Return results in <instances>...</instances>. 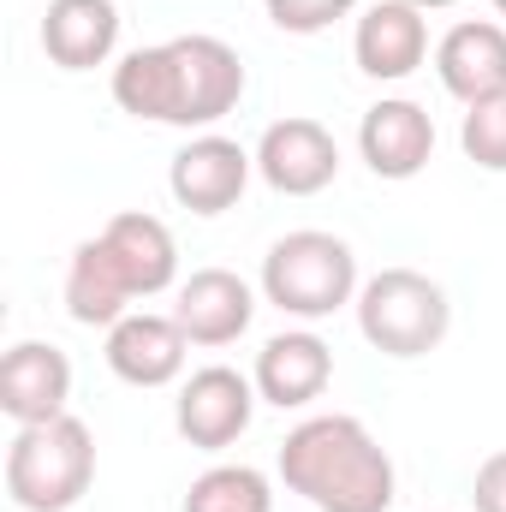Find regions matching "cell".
I'll return each instance as SVG.
<instances>
[{
  "mask_svg": "<svg viewBox=\"0 0 506 512\" xmlns=\"http://www.w3.org/2000/svg\"><path fill=\"white\" fill-rule=\"evenodd\" d=\"M96 477V441L78 417L24 423L6 447V495L24 512H66Z\"/></svg>",
  "mask_w": 506,
  "mask_h": 512,
  "instance_id": "obj_1",
  "label": "cell"
},
{
  "mask_svg": "<svg viewBox=\"0 0 506 512\" xmlns=\"http://www.w3.org/2000/svg\"><path fill=\"white\" fill-rule=\"evenodd\" d=\"M447 322H453L447 292L429 274H417V268H381L376 280L364 286V298H358V328L387 358L435 352L447 340Z\"/></svg>",
  "mask_w": 506,
  "mask_h": 512,
  "instance_id": "obj_2",
  "label": "cell"
},
{
  "mask_svg": "<svg viewBox=\"0 0 506 512\" xmlns=\"http://www.w3.org/2000/svg\"><path fill=\"white\" fill-rule=\"evenodd\" d=\"M352 286H358V262L352 245L334 233H286L262 256V292L292 316H334L352 298Z\"/></svg>",
  "mask_w": 506,
  "mask_h": 512,
  "instance_id": "obj_3",
  "label": "cell"
},
{
  "mask_svg": "<svg viewBox=\"0 0 506 512\" xmlns=\"http://www.w3.org/2000/svg\"><path fill=\"white\" fill-rule=\"evenodd\" d=\"M173 78H179L173 126H215L245 96V60L221 36H179L173 42Z\"/></svg>",
  "mask_w": 506,
  "mask_h": 512,
  "instance_id": "obj_4",
  "label": "cell"
},
{
  "mask_svg": "<svg viewBox=\"0 0 506 512\" xmlns=\"http://www.w3.org/2000/svg\"><path fill=\"white\" fill-rule=\"evenodd\" d=\"M256 167H262V179H268L274 191H286V197H316V191L334 185V173H340V143L328 137L322 120L292 114V120H274V126L262 131Z\"/></svg>",
  "mask_w": 506,
  "mask_h": 512,
  "instance_id": "obj_5",
  "label": "cell"
},
{
  "mask_svg": "<svg viewBox=\"0 0 506 512\" xmlns=\"http://www.w3.org/2000/svg\"><path fill=\"white\" fill-rule=\"evenodd\" d=\"M370 447V429L358 423V417H310V423H298L292 435H286V447H280V477H286V489L292 495H322L358 453Z\"/></svg>",
  "mask_w": 506,
  "mask_h": 512,
  "instance_id": "obj_6",
  "label": "cell"
},
{
  "mask_svg": "<svg viewBox=\"0 0 506 512\" xmlns=\"http://www.w3.org/2000/svg\"><path fill=\"white\" fill-rule=\"evenodd\" d=\"M251 405H256L251 382L239 370L209 364V370H197L185 382V393H179V435L191 447H203V453H221V447H233L251 429Z\"/></svg>",
  "mask_w": 506,
  "mask_h": 512,
  "instance_id": "obj_7",
  "label": "cell"
},
{
  "mask_svg": "<svg viewBox=\"0 0 506 512\" xmlns=\"http://www.w3.org/2000/svg\"><path fill=\"white\" fill-rule=\"evenodd\" d=\"M173 197L191 209V215H221L245 197L251 185V155L233 143V137H191L179 155H173Z\"/></svg>",
  "mask_w": 506,
  "mask_h": 512,
  "instance_id": "obj_8",
  "label": "cell"
},
{
  "mask_svg": "<svg viewBox=\"0 0 506 512\" xmlns=\"http://www.w3.org/2000/svg\"><path fill=\"white\" fill-rule=\"evenodd\" d=\"M66 393H72V364L60 346L24 340L0 358V411L12 423H48L66 417Z\"/></svg>",
  "mask_w": 506,
  "mask_h": 512,
  "instance_id": "obj_9",
  "label": "cell"
},
{
  "mask_svg": "<svg viewBox=\"0 0 506 512\" xmlns=\"http://www.w3.org/2000/svg\"><path fill=\"white\" fill-rule=\"evenodd\" d=\"M358 149H364V161H370L376 179H417L429 167V155H435V120L417 102L387 96V102H376L364 114Z\"/></svg>",
  "mask_w": 506,
  "mask_h": 512,
  "instance_id": "obj_10",
  "label": "cell"
},
{
  "mask_svg": "<svg viewBox=\"0 0 506 512\" xmlns=\"http://www.w3.org/2000/svg\"><path fill=\"white\" fill-rule=\"evenodd\" d=\"M435 72L441 84L471 108V102H489V96H506V30L489 24V18H465L441 36L435 48Z\"/></svg>",
  "mask_w": 506,
  "mask_h": 512,
  "instance_id": "obj_11",
  "label": "cell"
},
{
  "mask_svg": "<svg viewBox=\"0 0 506 512\" xmlns=\"http://www.w3.org/2000/svg\"><path fill=\"white\" fill-rule=\"evenodd\" d=\"M251 286L233 274V268H197L185 286H179V310L173 322L185 328L191 346H233L245 328H251Z\"/></svg>",
  "mask_w": 506,
  "mask_h": 512,
  "instance_id": "obj_12",
  "label": "cell"
},
{
  "mask_svg": "<svg viewBox=\"0 0 506 512\" xmlns=\"http://www.w3.org/2000/svg\"><path fill=\"white\" fill-rule=\"evenodd\" d=\"M120 6L114 0H48L42 6V48L66 72H90L114 54Z\"/></svg>",
  "mask_w": 506,
  "mask_h": 512,
  "instance_id": "obj_13",
  "label": "cell"
},
{
  "mask_svg": "<svg viewBox=\"0 0 506 512\" xmlns=\"http://www.w3.org/2000/svg\"><path fill=\"white\" fill-rule=\"evenodd\" d=\"M185 328L173 316H126L108 334V370L131 387H161L185 370Z\"/></svg>",
  "mask_w": 506,
  "mask_h": 512,
  "instance_id": "obj_14",
  "label": "cell"
},
{
  "mask_svg": "<svg viewBox=\"0 0 506 512\" xmlns=\"http://www.w3.org/2000/svg\"><path fill=\"white\" fill-rule=\"evenodd\" d=\"M96 239L108 245L114 268H120V280L131 286V298H155V292H167V286H173L179 251H173V233H167L155 215L126 209V215H114Z\"/></svg>",
  "mask_w": 506,
  "mask_h": 512,
  "instance_id": "obj_15",
  "label": "cell"
},
{
  "mask_svg": "<svg viewBox=\"0 0 506 512\" xmlns=\"http://www.w3.org/2000/svg\"><path fill=\"white\" fill-rule=\"evenodd\" d=\"M358 66L370 78H405L423 66V48H429V30H423V12L417 0H370L364 18H358Z\"/></svg>",
  "mask_w": 506,
  "mask_h": 512,
  "instance_id": "obj_16",
  "label": "cell"
},
{
  "mask_svg": "<svg viewBox=\"0 0 506 512\" xmlns=\"http://www.w3.org/2000/svg\"><path fill=\"white\" fill-rule=\"evenodd\" d=\"M334 376V352L316 334H274L256 358V387L268 405H310Z\"/></svg>",
  "mask_w": 506,
  "mask_h": 512,
  "instance_id": "obj_17",
  "label": "cell"
},
{
  "mask_svg": "<svg viewBox=\"0 0 506 512\" xmlns=\"http://www.w3.org/2000/svg\"><path fill=\"white\" fill-rule=\"evenodd\" d=\"M126 304H131V286L120 280L108 245L102 239H84L72 251V268H66V310H72V322L114 328V322H126Z\"/></svg>",
  "mask_w": 506,
  "mask_h": 512,
  "instance_id": "obj_18",
  "label": "cell"
},
{
  "mask_svg": "<svg viewBox=\"0 0 506 512\" xmlns=\"http://www.w3.org/2000/svg\"><path fill=\"white\" fill-rule=\"evenodd\" d=\"M114 102L126 108L131 120H167L179 114V78H173V42L161 48H137L120 60L114 72Z\"/></svg>",
  "mask_w": 506,
  "mask_h": 512,
  "instance_id": "obj_19",
  "label": "cell"
},
{
  "mask_svg": "<svg viewBox=\"0 0 506 512\" xmlns=\"http://www.w3.org/2000/svg\"><path fill=\"white\" fill-rule=\"evenodd\" d=\"M316 507L322 512H387L393 507V459L370 441V447L316 495Z\"/></svg>",
  "mask_w": 506,
  "mask_h": 512,
  "instance_id": "obj_20",
  "label": "cell"
},
{
  "mask_svg": "<svg viewBox=\"0 0 506 512\" xmlns=\"http://www.w3.org/2000/svg\"><path fill=\"white\" fill-rule=\"evenodd\" d=\"M268 507H274V495H268L262 471H251V465H215L185 495V512H268Z\"/></svg>",
  "mask_w": 506,
  "mask_h": 512,
  "instance_id": "obj_21",
  "label": "cell"
},
{
  "mask_svg": "<svg viewBox=\"0 0 506 512\" xmlns=\"http://www.w3.org/2000/svg\"><path fill=\"white\" fill-rule=\"evenodd\" d=\"M459 143L477 167L489 173H506V96H489V102H471L465 126H459Z\"/></svg>",
  "mask_w": 506,
  "mask_h": 512,
  "instance_id": "obj_22",
  "label": "cell"
},
{
  "mask_svg": "<svg viewBox=\"0 0 506 512\" xmlns=\"http://www.w3.org/2000/svg\"><path fill=\"white\" fill-rule=\"evenodd\" d=\"M346 12H352V0H268V18H274L280 30H298V36L328 30V24L346 18Z\"/></svg>",
  "mask_w": 506,
  "mask_h": 512,
  "instance_id": "obj_23",
  "label": "cell"
},
{
  "mask_svg": "<svg viewBox=\"0 0 506 512\" xmlns=\"http://www.w3.org/2000/svg\"><path fill=\"white\" fill-rule=\"evenodd\" d=\"M471 501H477V512H506V447L477 465V495Z\"/></svg>",
  "mask_w": 506,
  "mask_h": 512,
  "instance_id": "obj_24",
  "label": "cell"
},
{
  "mask_svg": "<svg viewBox=\"0 0 506 512\" xmlns=\"http://www.w3.org/2000/svg\"><path fill=\"white\" fill-rule=\"evenodd\" d=\"M495 12H501V18H506V0H495Z\"/></svg>",
  "mask_w": 506,
  "mask_h": 512,
  "instance_id": "obj_25",
  "label": "cell"
}]
</instances>
